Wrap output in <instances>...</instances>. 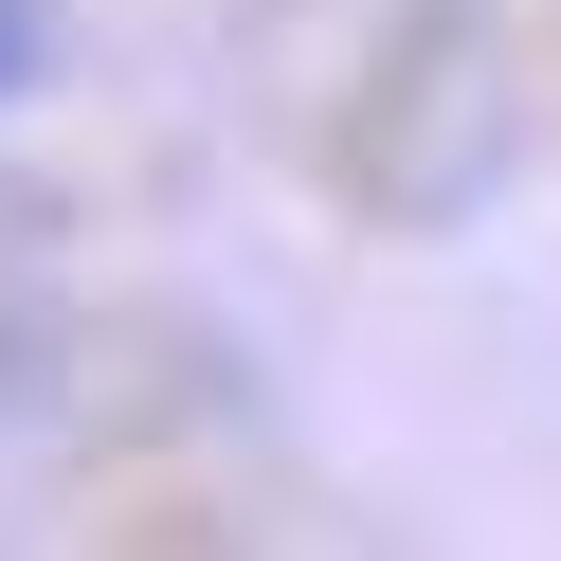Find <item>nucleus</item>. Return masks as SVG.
<instances>
[{
  "label": "nucleus",
  "mask_w": 561,
  "mask_h": 561,
  "mask_svg": "<svg viewBox=\"0 0 561 561\" xmlns=\"http://www.w3.org/2000/svg\"><path fill=\"white\" fill-rule=\"evenodd\" d=\"M19 73H37V0H0V91H19Z\"/></svg>",
  "instance_id": "nucleus-1"
}]
</instances>
